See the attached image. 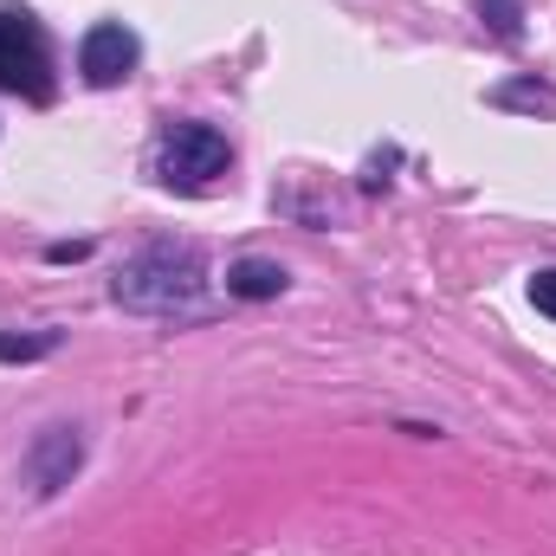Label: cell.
Wrapping results in <instances>:
<instances>
[{
    "label": "cell",
    "mask_w": 556,
    "mask_h": 556,
    "mask_svg": "<svg viewBox=\"0 0 556 556\" xmlns=\"http://www.w3.org/2000/svg\"><path fill=\"white\" fill-rule=\"evenodd\" d=\"M117 304L124 311H175L201 298V253L194 247H149L117 273Z\"/></svg>",
    "instance_id": "cell-1"
},
{
    "label": "cell",
    "mask_w": 556,
    "mask_h": 556,
    "mask_svg": "<svg viewBox=\"0 0 556 556\" xmlns=\"http://www.w3.org/2000/svg\"><path fill=\"white\" fill-rule=\"evenodd\" d=\"M227 155L233 149L214 124H175L155 149V168H162L168 188H207L214 175H227Z\"/></svg>",
    "instance_id": "cell-2"
},
{
    "label": "cell",
    "mask_w": 556,
    "mask_h": 556,
    "mask_svg": "<svg viewBox=\"0 0 556 556\" xmlns=\"http://www.w3.org/2000/svg\"><path fill=\"white\" fill-rule=\"evenodd\" d=\"M0 91H26V98L52 91V59L26 13H0Z\"/></svg>",
    "instance_id": "cell-3"
},
{
    "label": "cell",
    "mask_w": 556,
    "mask_h": 556,
    "mask_svg": "<svg viewBox=\"0 0 556 556\" xmlns=\"http://www.w3.org/2000/svg\"><path fill=\"white\" fill-rule=\"evenodd\" d=\"M137 52H142L137 33L117 26V20H104V26L85 33V46H78V72H85V85L111 91V85H124V78L137 72Z\"/></svg>",
    "instance_id": "cell-4"
},
{
    "label": "cell",
    "mask_w": 556,
    "mask_h": 556,
    "mask_svg": "<svg viewBox=\"0 0 556 556\" xmlns=\"http://www.w3.org/2000/svg\"><path fill=\"white\" fill-rule=\"evenodd\" d=\"M78 466H85V440H78V427H46V433L33 440V453H26V485H33L39 498H52L59 485H72Z\"/></svg>",
    "instance_id": "cell-5"
},
{
    "label": "cell",
    "mask_w": 556,
    "mask_h": 556,
    "mask_svg": "<svg viewBox=\"0 0 556 556\" xmlns=\"http://www.w3.org/2000/svg\"><path fill=\"white\" fill-rule=\"evenodd\" d=\"M227 291L233 298H278L285 291V266H273V260H240V266H227Z\"/></svg>",
    "instance_id": "cell-6"
},
{
    "label": "cell",
    "mask_w": 556,
    "mask_h": 556,
    "mask_svg": "<svg viewBox=\"0 0 556 556\" xmlns=\"http://www.w3.org/2000/svg\"><path fill=\"white\" fill-rule=\"evenodd\" d=\"M52 350H59L52 330H39V337H0V363H33V356H52Z\"/></svg>",
    "instance_id": "cell-7"
},
{
    "label": "cell",
    "mask_w": 556,
    "mask_h": 556,
    "mask_svg": "<svg viewBox=\"0 0 556 556\" xmlns=\"http://www.w3.org/2000/svg\"><path fill=\"white\" fill-rule=\"evenodd\" d=\"M498 104H531V111H556V91H544V85H505V91H498Z\"/></svg>",
    "instance_id": "cell-8"
},
{
    "label": "cell",
    "mask_w": 556,
    "mask_h": 556,
    "mask_svg": "<svg viewBox=\"0 0 556 556\" xmlns=\"http://www.w3.org/2000/svg\"><path fill=\"white\" fill-rule=\"evenodd\" d=\"M485 20L498 39H518V0H485Z\"/></svg>",
    "instance_id": "cell-9"
},
{
    "label": "cell",
    "mask_w": 556,
    "mask_h": 556,
    "mask_svg": "<svg viewBox=\"0 0 556 556\" xmlns=\"http://www.w3.org/2000/svg\"><path fill=\"white\" fill-rule=\"evenodd\" d=\"M531 304H538L544 317H556V273H538V278H531Z\"/></svg>",
    "instance_id": "cell-10"
}]
</instances>
